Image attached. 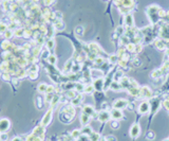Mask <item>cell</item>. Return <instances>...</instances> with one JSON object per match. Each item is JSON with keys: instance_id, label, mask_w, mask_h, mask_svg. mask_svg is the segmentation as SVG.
<instances>
[{"instance_id": "obj_23", "label": "cell", "mask_w": 169, "mask_h": 141, "mask_svg": "<svg viewBox=\"0 0 169 141\" xmlns=\"http://www.w3.org/2000/svg\"><path fill=\"white\" fill-rule=\"evenodd\" d=\"M101 136H99V134L97 133H92L90 136H89V139H90V141H99V139H101Z\"/></svg>"}, {"instance_id": "obj_30", "label": "cell", "mask_w": 169, "mask_h": 141, "mask_svg": "<svg viewBox=\"0 0 169 141\" xmlns=\"http://www.w3.org/2000/svg\"><path fill=\"white\" fill-rule=\"evenodd\" d=\"M106 140L107 141H117L115 136H112V135H109V136H106Z\"/></svg>"}, {"instance_id": "obj_13", "label": "cell", "mask_w": 169, "mask_h": 141, "mask_svg": "<svg viewBox=\"0 0 169 141\" xmlns=\"http://www.w3.org/2000/svg\"><path fill=\"white\" fill-rule=\"evenodd\" d=\"M126 106H128V102L124 101L123 99H122V100H118L117 102L114 103V108H115V109H123V108H125Z\"/></svg>"}, {"instance_id": "obj_9", "label": "cell", "mask_w": 169, "mask_h": 141, "mask_svg": "<svg viewBox=\"0 0 169 141\" xmlns=\"http://www.w3.org/2000/svg\"><path fill=\"white\" fill-rule=\"evenodd\" d=\"M79 121H80L81 126L89 125V123H90V121H91V117H90V116L87 115V113H81L80 117H79Z\"/></svg>"}, {"instance_id": "obj_10", "label": "cell", "mask_w": 169, "mask_h": 141, "mask_svg": "<svg viewBox=\"0 0 169 141\" xmlns=\"http://www.w3.org/2000/svg\"><path fill=\"white\" fill-rule=\"evenodd\" d=\"M14 76H16V78H18L19 80H23V79H27L28 78V70L24 68H19L18 71L16 72Z\"/></svg>"}, {"instance_id": "obj_3", "label": "cell", "mask_w": 169, "mask_h": 141, "mask_svg": "<svg viewBox=\"0 0 169 141\" xmlns=\"http://www.w3.org/2000/svg\"><path fill=\"white\" fill-rule=\"evenodd\" d=\"M11 127H12V122L9 118L0 117V134L9 133Z\"/></svg>"}, {"instance_id": "obj_24", "label": "cell", "mask_w": 169, "mask_h": 141, "mask_svg": "<svg viewBox=\"0 0 169 141\" xmlns=\"http://www.w3.org/2000/svg\"><path fill=\"white\" fill-rule=\"evenodd\" d=\"M110 126L113 130H118V128H120V121L113 120L112 119V121H110Z\"/></svg>"}, {"instance_id": "obj_6", "label": "cell", "mask_w": 169, "mask_h": 141, "mask_svg": "<svg viewBox=\"0 0 169 141\" xmlns=\"http://www.w3.org/2000/svg\"><path fill=\"white\" fill-rule=\"evenodd\" d=\"M129 134H130V136L133 138V139H135V138H138V136H140L141 134V126L138 123H133L132 126H131L130 130H129Z\"/></svg>"}, {"instance_id": "obj_1", "label": "cell", "mask_w": 169, "mask_h": 141, "mask_svg": "<svg viewBox=\"0 0 169 141\" xmlns=\"http://www.w3.org/2000/svg\"><path fill=\"white\" fill-rule=\"evenodd\" d=\"M74 116H75V109H74L73 105H66L63 107L58 115L59 120L63 123H70L74 120Z\"/></svg>"}, {"instance_id": "obj_29", "label": "cell", "mask_w": 169, "mask_h": 141, "mask_svg": "<svg viewBox=\"0 0 169 141\" xmlns=\"http://www.w3.org/2000/svg\"><path fill=\"white\" fill-rule=\"evenodd\" d=\"M47 46H48V50H51V49H53V47H54V41H53V39H49V41H48V44H47Z\"/></svg>"}, {"instance_id": "obj_14", "label": "cell", "mask_w": 169, "mask_h": 141, "mask_svg": "<svg viewBox=\"0 0 169 141\" xmlns=\"http://www.w3.org/2000/svg\"><path fill=\"white\" fill-rule=\"evenodd\" d=\"M15 37V31L11 29H7L3 34V38L4 39H9V41H12V38Z\"/></svg>"}, {"instance_id": "obj_19", "label": "cell", "mask_w": 169, "mask_h": 141, "mask_svg": "<svg viewBox=\"0 0 169 141\" xmlns=\"http://www.w3.org/2000/svg\"><path fill=\"white\" fill-rule=\"evenodd\" d=\"M20 81H21V80H19V79H18V78H16V76H12L11 84H12V86H13L14 90H15V89H16L17 87H18L19 85H20Z\"/></svg>"}, {"instance_id": "obj_12", "label": "cell", "mask_w": 169, "mask_h": 141, "mask_svg": "<svg viewBox=\"0 0 169 141\" xmlns=\"http://www.w3.org/2000/svg\"><path fill=\"white\" fill-rule=\"evenodd\" d=\"M83 113H87L88 116H90L92 118L93 116H96V113H94V108L92 106H89V105H84L83 107Z\"/></svg>"}, {"instance_id": "obj_18", "label": "cell", "mask_w": 169, "mask_h": 141, "mask_svg": "<svg viewBox=\"0 0 169 141\" xmlns=\"http://www.w3.org/2000/svg\"><path fill=\"white\" fill-rule=\"evenodd\" d=\"M47 89H48V84L46 83H40L37 86V91L40 93H47Z\"/></svg>"}, {"instance_id": "obj_20", "label": "cell", "mask_w": 169, "mask_h": 141, "mask_svg": "<svg viewBox=\"0 0 169 141\" xmlns=\"http://www.w3.org/2000/svg\"><path fill=\"white\" fill-rule=\"evenodd\" d=\"M9 29V27H7L6 24H4L3 21L0 19V36H3L4 32L6 31V30Z\"/></svg>"}, {"instance_id": "obj_32", "label": "cell", "mask_w": 169, "mask_h": 141, "mask_svg": "<svg viewBox=\"0 0 169 141\" xmlns=\"http://www.w3.org/2000/svg\"><path fill=\"white\" fill-rule=\"evenodd\" d=\"M1 74H2V70L0 69V75H1Z\"/></svg>"}, {"instance_id": "obj_22", "label": "cell", "mask_w": 169, "mask_h": 141, "mask_svg": "<svg viewBox=\"0 0 169 141\" xmlns=\"http://www.w3.org/2000/svg\"><path fill=\"white\" fill-rule=\"evenodd\" d=\"M71 136H72V138H73V139L76 141L81 136V130H72Z\"/></svg>"}, {"instance_id": "obj_27", "label": "cell", "mask_w": 169, "mask_h": 141, "mask_svg": "<svg viewBox=\"0 0 169 141\" xmlns=\"http://www.w3.org/2000/svg\"><path fill=\"white\" fill-rule=\"evenodd\" d=\"M155 138V133L153 132H149L148 134H146V139L147 140H153Z\"/></svg>"}, {"instance_id": "obj_2", "label": "cell", "mask_w": 169, "mask_h": 141, "mask_svg": "<svg viewBox=\"0 0 169 141\" xmlns=\"http://www.w3.org/2000/svg\"><path fill=\"white\" fill-rule=\"evenodd\" d=\"M53 113H54V108L50 106L49 109L46 111L44 116L42 117L41 121H40V124L42 126H44V127H47L48 125L51 124L52 120H53Z\"/></svg>"}, {"instance_id": "obj_5", "label": "cell", "mask_w": 169, "mask_h": 141, "mask_svg": "<svg viewBox=\"0 0 169 141\" xmlns=\"http://www.w3.org/2000/svg\"><path fill=\"white\" fill-rule=\"evenodd\" d=\"M32 134H33L34 136H36V137L40 138V139L44 140V136H46V127L44 126H42L41 124L37 125L34 127V130H32Z\"/></svg>"}, {"instance_id": "obj_25", "label": "cell", "mask_w": 169, "mask_h": 141, "mask_svg": "<svg viewBox=\"0 0 169 141\" xmlns=\"http://www.w3.org/2000/svg\"><path fill=\"white\" fill-rule=\"evenodd\" d=\"M28 78L31 81H35L38 79V72H28Z\"/></svg>"}, {"instance_id": "obj_16", "label": "cell", "mask_w": 169, "mask_h": 141, "mask_svg": "<svg viewBox=\"0 0 169 141\" xmlns=\"http://www.w3.org/2000/svg\"><path fill=\"white\" fill-rule=\"evenodd\" d=\"M12 74H10L9 72H2V74L0 75V79H1L2 82H6V83H11L12 80Z\"/></svg>"}, {"instance_id": "obj_26", "label": "cell", "mask_w": 169, "mask_h": 141, "mask_svg": "<svg viewBox=\"0 0 169 141\" xmlns=\"http://www.w3.org/2000/svg\"><path fill=\"white\" fill-rule=\"evenodd\" d=\"M48 61H49V63L51 64V65H55L56 64V56L55 55H51V54H50L49 58H48Z\"/></svg>"}, {"instance_id": "obj_28", "label": "cell", "mask_w": 169, "mask_h": 141, "mask_svg": "<svg viewBox=\"0 0 169 141\" xmlns=\"http://www.w3.org/2000/svg\"><path fill=\"white\" fill-rule=\"evenodd\" d=\"M9 141H24V138L22 136H14L13 138H11Z\"/></svg>"}, {"instance_id": "obj_21", "label": "cell", "mask_w": 169, "mask_h": 141, "mask_svg": "<svg viewBox=\"0 0 169 141\" xmlns=\"http://www.w3.org/2000/svg\"><path fill=\"white\" fill-rule=\"evenodd\" d=\"M44 99L42 98V96H37V100H36V106L38 109H42V107H43V103H44Z\"/></svg>"}, {"instance_id": "obj_33", "label": "cell", "mask_w": 169, "mask_h": 141, "mask_svg": "<svg viewBox=\"0 0 169 141\" xmlns=\"http://www.w3.org/2000/svg\"><path fill=\"white\" fill-rule=\"evenodd\" d=\"M164 141H169V138H168V139H166V140H164Z\"/></svg>"}, {"instance_id": "obj_17", "label": "cell", "mask_w": 169, "mask_h": 141, "mask_svg": "<svg viewBox=\"0 0 169 141\" xmlns=\"http://www.w3.org/2000/svg\"><path fill=\"white\" fill-rule=\"evenodd\" d=\"M24 31H26V28H24V27H19V28H17L15 30V37H17V38L23 37Z\"/></svg>"}, {"instance_id": "obj_11", "label": "cell", "mask_w": 169, "mask_h": 141, "mask_svg": "<svg viewBox=\"0 0 169 141\" xmlns=\"http://www.w3.org/2000/svg\"><path fill=\"white\" fill-rule=\"evenodd\" d=\"M149 110H150V107H149V104L147 102H143L140 105V107H138V113H140L141 115H145Z\"/></svg>"}, {"instance_id": "obj_7", "label": "cell", "mask_w": 169, "mask_h": 141, "mask_svg": "<svg viewBox=\"0 0 169 141\" xmlns=\"http://www.w3.org/2000/svg\"><path fill=\"white\" fill-rule=\"evenodd\" d=\"M110 119H111V115L106 110H101L97 115V120L101 123H106L107 121H109Z\"/></svg>"}, {"instance_id": "obj_34", "label": "cell", "mask_w": 169, "mask_h": 141, "mask_svg": "<svg viewBox=\"0 0 169 141\" xmlns=\"http://www.w3.org/2000/svg\"><path fill=\"white\" fill-rule=\"evenodd\" d=\"M2 1H3V0H0V3H1V2H2Z\"/></svg>"}, {"instance_id": "obj_4", "label": "cell", "mask_w": 169, "mask_h": 141, "mask_svg": "<svg viewBox=\"0 0 169 141\" xmlns=\"http://www.w3.org/2000/svg\"><path fill=\"white\" fill-rule=\"evenodd\" d=\"M18 45H16L14 41H9V39H3L0 44V48L1 50H4V51H12L13 52L15 49L17 48Z\"/></svg>"}, {"instance_id": "obj_8", "label": "cell", "mask_w": 169, "mask_h": 141, "mask_svg": "<svg viewBox=\"0 0 169 141\" xmlns=\"http://www.w3.org/2000/svg\"><path fill=\"white\" fill-rule=\"evenodd\" d=\"M110 115H111V118H112L113 120L120 121V120H123V119H125V118H124L123 113H122L120 109H115V108H114L113 110H111Z\"/></svg>"}, {"instance_id": "obj_15", "label": "cell", "mask_w": 169, "mask_h": 141, "mask_svg": "<svg viewBox=\"0 0 169 141\" xmlns=\"http://www.w3.org/2000/svg\"><path fill=\"white\" fill-rule=\"evenodd\" d=\"M81 135H84V136H90L92 133H93V130H92L91 126L89 125H86V126H83V128H81Z\"/></svg>"}, {"instance_id": "obj_31", "label": "cell", "mask_w": 169, "mask_h": 141, "mask_svg": "<svg viewBox=\"0 0 169 141\" xmlns=\"http://www.w3.org/2000/svg\"><path fill=\"white\" fill-rule=\"evenodd\" d=\"M99 141H107V140H106V138H105V137H104V138L101 137V139H99Z\"/></svg>"}]
</instances>
